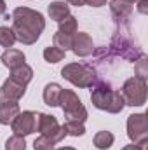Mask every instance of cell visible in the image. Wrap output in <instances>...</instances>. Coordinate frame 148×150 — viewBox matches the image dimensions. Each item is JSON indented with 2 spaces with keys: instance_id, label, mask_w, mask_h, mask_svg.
Segmentation results:
<instances>
[{
  "instance_id": "1",
  "label": "cell",
  "mask_w": 148,
  "mask_h": 150,
  "mask_svg": "<svg viewBox=\"0 0 148 150\" xmlns=\"http://www.w3.org/2000/svg\"><path fill=\"white\" fill-rule=\"evenodd\" d=\"M12 30L18 42L33 45L45 30V18L42 12L30 7H16L12 12Z\"/></svg>"
},
{
  "instance_id": "2",
  "label": "cell",
  "mask_w": 148,
  "mask_h": 150,
  "mask_svg": "<svg viewBox=\"0 0 148 150\" xmlns=\"http://www.w3.org/2000/svg\"><path fill=\"white\" fill-rule=\"evenodd\" d=\"M92 87L94 89L91 93V101L98 110H105L108 113H120L124 110L125 103H124L122 93L113 89L108 82L96 80V84Z\"/></svg>"
},
{
  "instance_id": "3",
  "label": "cell",
  "mask_w": 148,
  "mask_h": 150,
  "mask_svg": "<svg viewBox=\"0 0 148 150\" xmlns=\"http://www.w3.org/2000/svg\"><path fill=\"white\" fill-rule=\"evenodd\" d=\"M61 77L72 82L75 87H92L98 80L96 70L85 63H68L61 68Z\"/></svg>"
},
{
  "instance_id": "4",
  "label": "cell",
  "mask_w": 148,
  "mask_h": 150,
  "mask_svg": "<svg viewBox=\"0 0 148 150\" xmlns=\"http://www.w3.org/2000/svg\"><path fill=\"white\" fill-rule=\"evenodd\" d=\"M59 107L65 113V120L70 122H85L87 120V108L84 107L82 100L72 89H63L59 96Z\"/></svg>"
},
{
  "instance_id": "5",
  "label": "cell",
  "mask_w": 148,
  "mask_h": 150,
  "mask_svg": "<svg viewBox=\"0 0 148 150\" xmlns=\"http://www.w3.org/2000/svg\"><path fill=\"white\" fill-rule=\"evenodd\" d=\"M122 98L127 107H143L147 103V80L131 77L122 86Z\"/></svg>"
},
{
  "instance_id": "6",
  "label": "cell",
  "mask_w": 148,
  "mask_h": 150,
  "mask_svg": "<svg viewBox=\"0 0 148 150\" xmlns=\"http://www.w3.org/2000/svg\"><path fill=\"white\" fill-rule=\"evenodd\" d=\"M37 131L42 136L49 138L52 143H59L66 136V133L63 131V126H59L58 119L54 115H49V113H38Z\"/></svg>"
},
{
  "instance_id": "7",
  "label": "cell",
  "mask_w": 148,
  "mask_h": 150,
  "mask_svg": "<svg viewBox=\"0 0 148 150\" xmlns=\"http://www.w3.org/2000/svg\"><path fill=\"white\" fill-rule=\"evenodd\" d=\"M127 136L132 143H143L148 140L147 113H131L127 117Z\"/></svg>"
},
{
  "instance_id": "8",
  "label": "cell",
  "mask_w": 148,
  "mask_h": 150,
  "mask_svg": "<svg viewBox=\"0 0 148 150\" xmlns=\"http://www.w3.org/2000/svg\"><path fill=\"white\" fill-rule=\"evenodd\" d=\"M37 120H38V113L32 112V110H25V112H19L18 117L11 122V127H12V133L16 136H28V134H33L37 131Z\"/></svg>"
},
{
  "instance_id": "9",
  "label": "cell",
  "mask_w": 148,
  "mask_h": 150,
  "mask_svg": "<svg viewBox=\"0 0 148 150\" xmlns=\"http://www.w3.org/2000/svg\"><path fill=\"white\" fill-rule=\"evenodd\" d=\"M26 93V86L12 80L11 77L0 86V103H18Z\"/></svg>"
},
{
  "instance_id": "10",
  "label": "cell",
  "mask_w": 148,
  "mask_h": 150,
  "mask_svg": "<svg viewBox=\"0 0 148 150\" xmlns=\"http://www.w3.org/2000/svg\"><path fill=\"white\" fill-rule=\"evenodd\" d=\"M72 51L75 56L78 58H85L89 54L94 52V42L89 33L85 32H77L73 35V42H72Z\"/></svg>"
},
{
  "instance_id": "11",
  "label": "cell",
  "mask_w": 148,
  "mask_h": 150,
  "mask_svg": "<svg viewBox=\"0 0 148 150\" xmlns=\"http://www.w3.org/2000/svg\"><path fill=\"white\" fill-rule=\"evenodd\" d=\"M0 59H2L4 67H7L9 70H12V68H16V67H19V65H23V63L26 61V56H25L23 51L11 47V49H5V52L0 56Z\"/></svg>"
},
{
  "instance_id": "12",
  "label": "cell",
  "mask_w": 148,
  "mask_h": 150,
  "mask_svg": "<svg viewBox=\"0 0 148 150\" xmlns=\"http://www.w3.org/2000/svg\"><path fill=\"white\" fill-rule=\"evenodd\" d=\"M47 12H49V18L52 21H63L65 18L70 16V5L65 2V0H54L49 4L47 7Z\"/></svg>"
},
{
  "instance_id": "13",
  "label": "cell",
  "mask_w": 148,
  "mask_h": 150,
  "mask_svg": "<svg viewBox=\"0 0 148 150\" xmlns=\"http://www.w3.org/2000/svg\"><path fill=\"white\" fill-rule=\"evenodd\" d=\"M61 91H63V87H61L58 82H49V84L44 87V93H42L44 103L49 105V107H59Z\"/></svg>"
},
{
  "instance_id": "14",
  "label": "cell",
  "mask_w": 148,
  "mask_h": 150,
  "mask_svg": "<svg viewBox=\"0 0 148 150\" xmlns=\"http://www.w3.org/2000/svg\"><path fill=\"white\" fill-rule=\"evenodd\" d=\"M11 79L19 82V84H23V86H28L32 82V79H33V70H32L30 65L23 63V65H19V67L11 70Z\"/></svg>"
},
{
  "instance_id": "15",
  "label": "cell",
  "mask_w": 148,
  "mask_h": 150,
  "mask_svg": "<svg viewBox=\"0 0 148 150\" xmlns=\"http://www.w3.org/2000/svg\"><path fill=\"white\" fill-rule=\"evenodd\" d=\"M19 112V103H0V124L9 126Z\"/></svg>"
},
{
  "instance_id": "16",
  "label": "cell",
  "mask_w": 148,
  "mask_h": 150,
  "mask_svg": "<svg viewBox=\"0 0 148 150\" xmlns=\"http://www.w3.org/2000/svg\"><path fill=\"white\" fill-rule=\"evenodd\" d=\"M110 9H111L113 16H115L117 19H127V18L131 16V12H132V5L122 2V0H111Z\"/></svg>"
},
{
  "instance_id": "17",
  "label": "cell",
  "mask_w": 148,
  "mask_h": 150,
  "mask_svg": "<svg viewBox=\"0 0 148 150\" xmlns=\"http://www.w3.org/2000/svg\"><path fill=\"white\" fill-rule=\"evenodd\" d=\"M113 142H115V136L111 134L110 131H98V133L94 134V138H92L94 147L99 149V150L110 149L111 145H113Z\"/></svg>"
},
{
  "instance_id": "18",
  "label": "cell",
  "mask_w": 148,
  "mask_h": 150,
  "mask_svg": "<svg viewBox=\"0 0 148 150\" xmlns=\"http://www.w3.org/2000/svg\"><path fill=\"white\" fill-rule=\"evenodd\" d=\"M65 51L63 49H59V47H56V45H49V47H45L44 49V59L47 61V63H59V61H63L65 59Z\"/></svg>"
},
{
  "instance_id": "19",
  "label": "cell",
  "mask_w": 148,
  "mask_h": 150,
  "mask_svg": "<svg viewBox=\"0 0 148 150\" xmlns=\"http://www.w3.org/2000/svg\"><path fill=\"white\" fill-rule=\"evenodd\" d=\"M63 131L66 133V136H73V138H78V136H84V134H85V127H84L82 122H70V120H65Z\"/></svg>"
},
{
  "instance_id": "20",
  "label": "cell",
  "mask_w": 148,
  "mask_h": 150,
  "mask_svg": "<svg viewBox=\"0 0 148 150\" xmlns=\"http://www.w3.org/2000/svg\"><path fill=\"white\" fill-rule=\"evenodd\" d=\"M52 42L56 47L63 49L65 52L68 49H72V42H73V35H68V33H61V32H56L54 37H52Z\"/></svg>"
},
{
  "instance_id": "21",
  "label": "cell",
  "mask_w": 148,
  "mask_h": 150,
  "mask_svg": "<svg viewBox=\"0 0 148 150\" xmlns=\"http://www.w3.org/2000/svg\"><path fill=\"white\" fill-rule=\"evenodd\" d=\"M14 42H16L14 30L9 28V26H0V45L11 49V47L14 45Z\"/></svg>"
},
{
  "instance_id": "22",
  "label": "cell",
  "mask_w": 148,
  "mask_h": 150,
  "mask_svg": "<svg viewBox=\"0 0 148 150\" xmlns=\"http://www.w3.org/2000/svg\"><path fill=\"white\" fill-rule=\"evenodd\" d=\"M58 32L68 33V35H75L77 33V18L70 14L68 18H65L63 21H59V30Z\"/></svg>"
},
{
  "instance_id": "23",
  "label": "cell",
  "mask_w": 148,
  "mask_h": 150,
  "mask_svg": "<svg viewBox=\"0 0 148 150\" xmlns=\"http://www.w3.org/2000/svg\"><path fill=\"white\" fill-rule=\"evenodd\" d=\"M5 150H26V142H25V138L12 134V136L5 142Z\"/></svg>"
},
{
  "instance_id": "24",
  "label": "cell",
  "mask_w": 148,
  "mask_h": 150,
  "mask_svg": "<svg viewBox=\"0 0 148 150\" xmlns=\"http://www.w3.org/2000/svg\"><path fill=\"white\" fill-rule=\"evenodd\" d=\"M134 70H136V75L134 77H140L143 80H147V75H148V61H147V56L141 54L134 65Z\"/></svg>"
},
{
  "instance_id": "25",
  "label": "cell",
  "mask_w": 148,
  "mask_h": 150,
  "mask_svg": "<svg viewBox=\"0 0 148 150\" xmlns=\"http://www.w3.org/2000/svg\"><path fill=\"white\" fill-rule=\"evenodd\" d=\"M54 145H56V143H52L49 138H45V136L40 134L37 140L33 142V150H52Z\"/></svg>"
},
{
  "instance_id": "26",
  "label": "cell",
  "mask_w": 148,
  "mask_h": 150,
  "mask_svg": "<svg viewBox=\"0 0 148 150\" xmlns=\"http://www.w3.org/2000/svg\"><path fill=\"white\" fill-rule=\"evenodd\" d=\"M120 150H148V140L143 143H131V145H125Z\"/></svg>"
},
{
  "instance_id": "27",
  "label": "cell",
  "mask_w": 148,
  "mask_h": 150,
  "mask_svg": "<svg viewBox=\"0 0 148 150\" xmlns=\"http://www.w3.org/2000/svg\"><path fill=\"white\" fill-rule=\"evenodd\" d=\"M84 2L89 7H103V5H106L108 0H84Z\"/></svg>"
},
{
  "instance_id": "28",
  "label": "cell",
  "mask_w": 148,
  "mask_h": 150,
  "mask_svg": "<svg viewBox=\"0 0 148 150\" xmlns=\"http://www.w3.org/2000/svg\"><path fill=\"white\" fill-rule=\"evenodd\" d=\"M138 11L141 14H148V0H140L138 2Z\"/></svg>"
},
{
  "instance_id": "29",
  "label": "cell",
  "mask_w": 148,
  "mask_h": 150,
  "mask_svg": "<svg viewBox=\"0 0 148 150\" xmlns=\"http://www.w3.org/2000/svg\"><path fill=\"white\" fill-rule=\"evenodd\" d=\"M68 5H75V7H80V5H85L84 0H66Z\"/></svg>"
},
{
  "instance_id": "30",
  "label": "cell",
  "mask_w": 148,
  "mask_h": 150,
  "mask_svg": "<svg viewBox=\"0 0 148 150\" xmlns=\"http://www.w3.org/2000/svg\"><path fill=\"white\" fill-rule=\"evenodd\" d=\"M5 9H7L5 2H4V0H0V16H2V14H5Z\"/></svg>"
},
{
  "instance_id": "31",
  "label": "cell",
  "mask_w": 148,
  "mask_h": 150,
  "mask_svg": "<svg viewBox=\"0 0 148 150\" xmlns=\"http://www.w3.org/2000/svg\"><path fill=\"white\" fill-rule=\"evenodd\" d=\"M52 150H77L75 147H59V149H52Z\"/></svg>"
},
{
  "instance_id": "32",
  "label": "cell",
  "mask_w": 148,
  "mask_h": 150,
  "mask_svg": "<svg viewBox=\"0 0 148 150\" xmlns=\"http://www.w3.org/2000/svg\"><path fill=\"white\" fill-rule=\"evenodd\" d=\"M122 2H125V4H131V5H132V4H138L140 0H122Z\"/></svg>"
}]
</instances>
